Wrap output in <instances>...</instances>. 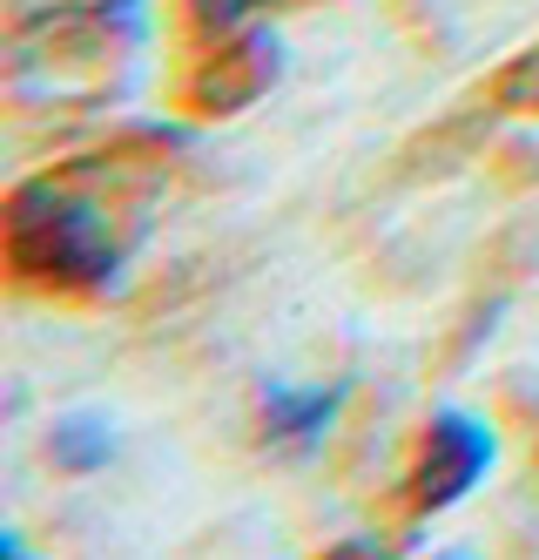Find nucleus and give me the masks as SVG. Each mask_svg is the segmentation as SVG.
<instances>
[{
	"label": "nucleus",
	"mask_w": 539,
	"mask_h": 560,
	"mask_svg": "<svg viewBox=\"0 0 539 560\" xmlns=\"http://www.w3.org/2000/svg\"><path fill=\"white\" fill-rule=\"evenodd\" d=\"M162 163L142 155H95L21 176L0 203V264L14 291L48 304H108L129 277Z\"/></svg>",
	"instance_id": "obj_1"
},
{
	"label": "nucleus",
	"mask_w": 539,
	"mask_h": 560,
	"mask_svg": "<svg viewBox=\"0 0 539 560\" xmlns=\"http://www.w3.org/2000/svg\"><path fill=\"white\" fill-rule=\"evenodd\" d=\"M0 42L14 102H115L149 55V0H8Z\"/></svg>",
	"instance_id": "obj_2"
},
{
	"label": "nucleus",
	"mask_w": 539,
	"mask_h": 560,
	"mask_svg": "<svg viewBox=\"0 0 539 560\" xmlns=\"http://www.w3.org/2000/svg\"><path fill=\"white\" fill-rule=\"evenodd\" d=\"M492 459H500V432L466 406H438L425 419V432H419L411 472H405V513L419 520V527L438 520V513H452L492 472Z\"/></svg>",
	"instance_id": "obj_3"
},
{
	"label": "nucleus",
	"mask_w": 539,
	"mask_h": 560,
	"mask_svg": "<svg viewBox=\"0 0 539 560\" xmlns=\"http://www.w3.org/2000/svg\"><path fill=\"white\" fill-rule=\"evenodd\" d=\"M277 82H283V34L263 27V21H250L243 34L210 42L189 61L183 89H176V108L196 115V122H230V115L257 108Z\"/></svg>",
	"instance_id": "obj_4"
},
{
	"label": "nucleus",
	"mask_w": 539,
	"mask_h": 560,
	"mask_svg": "<svg viewBox=\"0 0 539 560\" xmlns=\"http://www.w3.org/2000/svg\"><path fill=\"white\" fill-rule=\"evenodd\" d=\"M344 398H351V385H283V378H270V385H257V432L283 453H310L338 425Z\"/></svg>",
	"instance_id": "obj_5"
},
{
	"label": "nucleus",
	"mask_w": 539,
	"mask_h": 560,
	"mask_svg": "<svg viewBox=\"0 0 539 560\" xmlns=\"http://www.w3.org/2000/svg\"><path fill=\"white\" fill-rule=\"evenodd\" d=\"M115 459V419L102 406H74V412H55L48 425V466L68 472V479H95L108 472Z\"/></svg>",
	"instance_id": "obj_6"
},
{
	"label": "nucleus",
	"mask_w": 539,
	"mask_h": 560,
	"mask_svg": "<svg viewBox=\"0 0 539 560\" xmlns=\"http://www.w3.org/2000/svg\"><path fill=\"white\" fill-rule=\"evenodd\" d=\"M270 8H283V0H176V21L196 48L210 42H230V34H243L250 21H263Z\"/></svg>",
	"instance_id": "obj_7"
},
{
	"label": "nucleus",
	"mask_w": 539,
	"mask_h": 560,
	"mask_svg": "<svg viewBox=\"0 0 539 560\" xmlns=\"http://www.w3.org/2000/svg\"><path fill=\"white\" fill-rule=\"evenodd\" d=\"M492 102L513 108V115H539V48H526L500 82H492Z\"/></svg>",
	"instance_id": "obj_8"
}]
</instances>
